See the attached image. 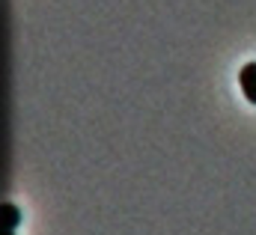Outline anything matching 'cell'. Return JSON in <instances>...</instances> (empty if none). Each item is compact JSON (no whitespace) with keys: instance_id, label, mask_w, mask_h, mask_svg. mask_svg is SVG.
Segmentation results:
<instances>
[{"instance_id":"3957f363","label":"cell","mask_w":256,"mask_h":235,"mask_svg":"<svg viewBox=\"0 0 256 235\" xmlns=\"http://www.w3.org/2000/svg\"><path fill=\"white\" fill-rule=\"evenodd\" d=\"M3 235H12V230H6V232H3Z\"/></svg>"},{"instance_id":"7a4b0ae2","label":"cell","mask_w":256,"mask_h":235,"mask_svg":"<svg viewBox=\"0 0 256 235\" xmlns=\"http://www.w3.org/2000/svg\"><path fill=\"white\" fill-rule=\"evenodd\" d=\"M0 214H3V230H15L18 220H21V212H18L12 202H3V206H0Z\"/></svg>"},{"instance_id":"6da1fadb","label":"cell","mask_w":256,"mask_h":235,"mask_svg":"<svg viewBox=\"0 0 256 235\" xmlns=\"http://www.w3.org/2000/svg\"><path fill=\"white\" fill-rule=\"evenodd\" d=\"M238 84H242V92H244V98L256 104V62H248L244 68H242V74H238Z\"/></svg>"}]
</instances>
